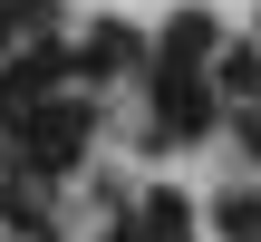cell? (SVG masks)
Returning <instances> with one entry per match:
<instances>
[{"mask_svg": "<svg viewBox=\"0 0 261 242\" xmlns=\"http://www.w3.org/2000/svg\"><path fill=\"white\" fill-rule=\"evenodd\" d=\"M145 242H194V213H184V194H145Z\"/></svg>", "mask_w": 261, "mask_h": 242, "instance_id": "4", "label": "cell"}, {"mask_svg": "<svg viewBox=\"0 0 261 242\" xmlns=\"http://www.w3.org/2000/svg\"><path fill=\"white\" fill-rule=\"evenodd\" d=\"M232 136H242V146L261 155V97H242V107H232Z\"/></svg>", "mask_w": 261, "mask_h": 242, "instance_id": "6", "label": "cell"}, {"mask_svg": "<svg viewBox=\"0 0 261 242\" xmlns=\"http://www.w3.org/2000/svg\"><path fill=\"white\" fill-rule=\"evenodd\" d=\"M107 242H145V223H116V233H107Z\"/></svg>", "mask_w": 261, "mask_h": 242, "instance_id": "7", "label": "cell"}, {"mask_svg": "<svg viewBox=\"0 0 261 242\" xmlns=\"http://www.w3.org/2000/svg\"><path fill=\"white\" fill-rule=\"evenodd\" d=\"M213 49H223L213 10H174V19H165V39H155V58H165V68H203Z\"/></svg>", "mask_w": 261, "mask_h": 242, "instance_id": "3", "label": "cell"}, {"mask_svg": "<svg viewBox=\"0 0 261 242\" xmlns=\"http://www.w3.org/2000/svg\"><path fill=\"white\" fill-rule=\"evenodd\" d=\"M87 136H97V107H87V97H48V107H29V116L10 126V146H19L29 175H68V165L87 155Z\"/></svg>", "mask_w": 261, "mask_h": 242, "instance_id": "1", "label": "cell"}, {"mask_svg": "<svg viewBox=\"0 0 261 242\" xmlns=\"http://www.w3.org/2000/svg\"><path fill=\"white\" fill-rule=\"evenodd\" d=\"M145 58V39L126 29V19H97L87 39H77V78H116V68H136Z\"/></svg>", "mask_w": 261, "mask_h": 242, "instance_id": "2", "label": "cell"}, {"mask_svg": "<svg viewBox=\"0 0 261 242\" xmlns=\"http://www.w3.org/2000/svg\"><path fill=\"white\" fill-rule=\"evenodd\" d=\"M213 233L223 242H261V194H223L213 204Z\"/></svg>", "mask_w": 261, "mask_h": 242, "instance_id": "5", "label": "cell"}]
</instances>
